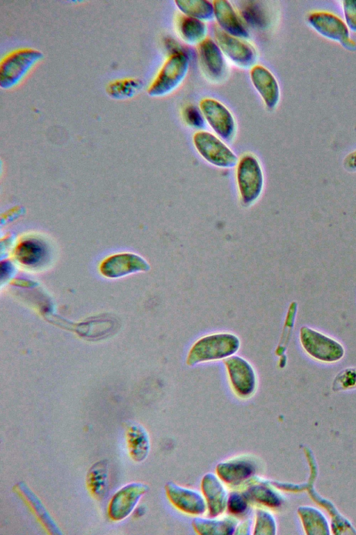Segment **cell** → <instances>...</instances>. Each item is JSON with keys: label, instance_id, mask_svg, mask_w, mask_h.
I'll use <instances>...</instances> for the list:
<instances>
[{"label": "cell", "instance_id": "cell-1", "mask_svg": "<svg viewBox=\"0 0 356 535\" xmlns=\"http://www.w3.org/2000/svg\"><path fill=\"white\" fill-rule=\"evenodd\" d=\"M235 179L241 203L245 206L255 203L264 190V173L259 160L254 155L246 153L238 159Z\"/></svg>", "mask_w": 356, "mask_h": 535}, {"label": "cell", "instance_id": "cell-13", "mask_svg": "<svg viewBox=\"0 0 356 535\" xmlns=\"http://www.w3.org/2000/svg\"><path fill=\"white\" fill-rule=\"evenodd\" d=\"M250 79L266 106L275 109L280 101V90L272 72L263 65H256L251 68Z\"/></svg>", "mask_w": 356, "mask_h": 535}, {"label": "cell", "instance_id": "cell-31", "mask_svg": "<svg viewBox=\"0 0 356 535\" xmlns=\"http://www.w3.org/2000/svg\"><path fill=\"white\" fill-rule=\"evenodd\" d=\"M200 111L195 106L186 107L183 111V118L186 124L193 128L202 129L205 125V121Z\"/></svg>", "mask_w": 356, "mask_h": 535}, {"label": "cell", "instance_id": "cell-2", "mask_svg": "<svg viewBox=\"0 0 356 535\" xmlns=\"http://www.w3.org/2000/svg\"><path fill=\"white\" fill-rule=\"evenodd\" d=\"M42 58L40 51L32 48L16 49L6 55L0 64V87L8 90L17 86Z\"/></svg>", "mask_w": 356, "mask_h": 535}, {"label": "cell", "instance_id": "cell-28", "mask_svg": "<svg viewBox=\"0 0 356 535\" xmlns=\"http://www.w3.org/2000/svg\"><path fill=\"white\" fill-rule=\"evenodd\" d=\"M246 495L245 497H248L266 506H275L279 504V500L275 493L268 488L266 484L252 486L247 491Z\"/></svg>", "mask_w": 356, "mask_h": 535}, {"label": "cell", "instance_id": "cell-32", "mask_svg": "<svg viewBox=\"0 0 356 535\" xmlns=\"http://www.w3.org/2000/svg\"><path fill=\"white\" fill-rule=\"evenodd\" d=\"M342 8L347 26L356 32V0L343 1Z\"/></svg>", "mask_w": 356, "mask_h": 535}, {"label": "cell", "instance_id": "cell-16", "mask_svg": "<svg viewBox=\"0 0 356 535\" xmlns=\"http://www.w3.org/2000/svg\"><path fill=\"white\" fill-rule=\"evenodd\" d=\"M126 437L131 458L137 463L144 460L150 447L149 436L144 427L138 423L128 421L126 425Z\"/></svg>", "mask_w": 356, "mask_h": 535}, {"label": "cell", "instance_id": "cell-8", "mask_svg": "<svg viewBox=\"0 0 356 535\" xmlns=\"http://www.w3.org/2000/svg\"><path fill=\"white\" fill-rule=\"evenodd\" d=\"M200 111L210 127L222 139L232 141L236 134V125L231 111L218 100L206 98L200 102Z\"/></svg>", "mask_w": 356, "mask_h": 535}, {"label": "cell", "instance_id": "cell-35", "mask_svg": "<svg viewBox=\"0 0 356 535\" xmlns=\"http://www.w3.org/2000/svg\"><path fill=\"white\" fill-rule=\"evenodd\" d=\"M144 510L143 506H140L138 509H137L135 511V515L136 517L140 516L143 514Z\"/></svg>", "mask_w": 356, "mask_h": 535}, {"label": "cell", "instance_id": "cell-26", "mask_svg": "<svg viewBox=\"0 0 356 535\" xmlns=\"http://www.w3.org/2000/svg\"><path fill=\"white\" fill-rule=\"evenodd\" d=\"M142 87V82L137 79L126 78L111 82L106 91L115 100H126L135 95Z\"/></svg>", "mask_w": 356, "mask_h": 535}, {"label": "cell", "instance_id": "cell-11", "mask_svg": "<svg viewBox=\"0 0 356 535\" xmlns=\"http://www.w3.org/2000/svg\"><path fill=\"white\" fill-rule=\"evenodd\" d=\"M232 386L241 397L250 396L255 389L256 378L251 365L238 356H232L225 360Z\"/></svg>", "mask_w": 356, "mask_h": 535}, {"label": "cell", "instance_id": "cell-12", "mask_svg": "<svg viewBox=\"0 0 356 535\" xmlns=\"http://www.w3.org/2000/svg\"><path fill=\"white\" fill-rule=\"evenodd\" d=\"M197 52L201 66L206 75L214 82L225 77L227 66L223 53L218 44L206 38L198 45Z\"/></svg>", "mask_w": 356, "mask_h": 535}, {"label": "cell", "instance_id": "cell-9", "mask_svg": "<svg viewBox=\"0 0 356 535\" xmlns=\"http://www.w3.org/2000/svg\"><path fill=\"white\" fill-rule=\"evenodd\" d=\"M214 36L222 52L236 65L245 69L254 66L257 54L251 45L218 27L214 29Z\"/></svg>", "mask_w": 356, "mask_h": 535}, {"label": "cell", "instance_id": "cell-21", "mask_svg": "<svg viewBox=\"0 0 356 535\" xmlns=\"http://www.w3.org/2000/svg\"><path fill=\"white\" fill-rule=\"evenodd\" d=\"M176 26L181 38L190 45H199L206 38L207 29L203 21L181 15L177 17Z\"/></svg>", "mask_w": 356, "mask_h": 535}, {"label": "cell", "instance_id": "cell-10", "mask_svg": "<svg viewBox=\"0 0 356 535\" xmlns=\"http://www.w3.org/2000/svg\"><path fill=\"white\" fill-rule=\"evenodd\" d=\"M147 490V486L140 482H132L122 487L113 495L109 502V518L114 521L126 518L132 513Z\"/></svg>", "mask_w": 356, "mask_h": 535}, {"label": "cell", "instance_id": "cell-15", "mask_svg": "<svg viewBox=\"0 0 356 535\" xmlns=\"http://www.w3.org/2000/svg\"><path fill=\"white\" fill-rule=\"evenodd\" d=\"M213 5L214 17L222 30L238 38L248 37V31L229 1L216 0Z\"/></svg>", "mask_w": 356, "mask_h": 535}, {"label": "cell", "instance_id": "cell-6", "mask_svg": "<svg viewBox=\"0 0 356 535\" xmlns=\"http://www.w3.org/2000/svg\"><path fill=\"white\" fill-rule=\"evenodd\" d=\"M307 21L321 35L339 42L348 50H356V42L350 38L348 27L335 14L327 11H314L308 14Z\"/></svg>", "mask_w": 356, "mask_h": 535}, {"label": "cell", "instance_id": "cell-25", "mask_svg": "<svg viewBox=\"0 0 356 535\" xmlns=\"http://www.w3.org/2000/svg\"><path fill=\"white\" fill-rule=\"evenodd\" d=\"M45 256L44 245L36 240L22 242L17 249V257L23 264L34 266L42 261Z\"/></svg>", "mask_w": 356, "mask_h": 535}, {"label": "cell", "instance_id": "cell-34", "mask_svg": "<svg viewBox=\"0 0 356 535\" xmlns=\"http://www.w3.org/2000/svg\"><path fill=\"white\" fill-rule=\"evenodd\" d=\"M344 168L349 171H356V150L348 154L343 161Z\"/></svg>", "mask_w": 356, "mask_h": 535}, {"label": "cell", "instance_id": "cell-5", "mask_svg": "<svg viewBox=\"0 0 356 535\" xmlns=\"http://www.w3.org/2000/svg\"><path fill=\"white\" fill-rule=\"evenodd\" d=\"M193 146L208 163L222 169L236 166L238 159L234 152L213 134L200 130L193 136Z\"/></svg>", "mask_w": 356, "mask_h": 535}, {"label": "cell", "instance_id": "cell-17", "mask_svg": "<svg viewBox=\"0 0 356 535\" xmlns=\"http://www.w3.org/2000/svg\"><path fill=\"white\" fill-rule=\"evenodd\" d=\"M202 492L207 501L209 514L217 516L221 514L227 504L226 490L219 479L209 473L202 479Z\"/></svg>", "mask_w": 356, "mask_h": 535}, {"label": "cell", "instance_id": "cell-20", "mask_svg": "<svg viewBox=\"0 0 356 535\" xmlns=\"http://www.w3.org/2000/svg\"><path fill=\"white\" fill-rule=\"evenodd\" d=\"M17 491L26 499L47 530L51 534L62 532L37 495L22 481L16 485Z\"/></svg>", "mask_w": 356, "mask_h": 535}, {"label": "cell", "instance_id": "cell-22", "mask_svg": "<svg viewBox=\"0 0 356 535\" xmlns=\"http://www.w3.org/2000/svg\"><path fill=\"white\" fill-rule=\"evenodd\" d=\"M148 269V264L143 258L138 256L125 255L114 257L106 262L103 266V272L109 277H116L129 272Z\"/></svg>", "mask_w": 356, "mask_h": 535}, {"label": "cell", "instance_id": "cell-23", "mask_svg": "<svg viewBox=\"0 0 356 535\" xmlns=\"http://www.w3.org/2000/svg\"><path fill=\"white\" fill-rule=\"evenodd\" d=\"M177 8L184 15L193 18L211 20L214 17L213 3L206 0H177Z\"/></svg>", "mask_w": 356, "mask_h": 535}, {"label": "cell", "instance_id": "cell-24", "mask_svg": "<svg viewBox=\"0 0 356 535\" xmlns=\"http://www.w3.org/2000/svg\"><path fill=\"white\" fill-rule=\"evenodd\" d=\"M236 520L233 518H225L221 520L197 518L193 521L195 530L202 534H232L236 525Z\"/></svg>", "mask_w": 356, "mask_h": 535}, {"label": "cell", "instance_id": "cell-33", "mask_svg": "<svg viewBox=\"0 0 356 535\" xmlns=\"http://www.w3.org/2000/svg\"><path fill=\"white\" fill-rule=\"evenodd\" d=\"M227 506L232 513L241 514L246 509L247 503L245 497L238 493H233L229 497Z\"/></svg>", "mask_w": 356, "mask_h": 535}, {"label": "cell", "instance_id": "cell-14", "mask_svg": "<svg viewBox=\"0 0 356 535\" xmlns=\"http://www.w3.org/2000/svg\"><path fill=\"white\" fill-rule=\"evenodd\" d=\"M165 488L169 499L179 510L194 515L202 514L205 511L206 503L199 493L172 483H168Z\"/></svg>", "mask_w": 356, "mask_h": 535}, {"label": "cell", "instance_id": "cell-3", "mask_svg": "<svg viewBox=\"0 0 356 535\" xmlns=\"http://www.w3.org/2000/svg\"><path fill=\"white\" fill-rule=\"evenodd\" d=\"M240 346L234 334L218 333L206 336L197 341L191 348L187 364L194 365L202 362L220 359L234 354Z\"/></svg>", "mask_w": 356, "mask_h": 535}, {"label": "cell", "instance_id": "cell-7", "mask_svg": "<svg viewBox=\"0 0 356 535\" xmlns=\"http://www.w3.org/2000/svg\"><path fill=\"white\" fill-rule=\"evenodd\" d=\"M300 339L304 350L319 361L333 362L343 356L344 350L339 343L308 327H301Z\"/></svg>", "mask_w": 356, "mask_h": 535}, {"label": "cell", "instance_id": "cell-29", "mask_svg": "<svg viewBox=\"0 0 356 535\" xmlns=\"http://www.w3.org/2000/svg\"><path fill=\"white\" fill-rule=\"evenodd\" d=\"M356 388V369L348 368L340 372L335 378L332 389L334 391Z\"/></svg>", "mask_w": 356, "mask_h": 535}, {"label": "cell", "instance_id": "cell-27", "mask_svg": "<svg viewBox=\"0 0 356 535\" xmlns=\"http://www.w3.org/2000/svg\"><path fill=\"white\" fill-rule=\"evenodd\" d=\"M241 13L244 20L257 29H264L267 26V12L263 5L258 1H245L241 6Z\"/></svg>", "mask_w": 356, "mask_h": 535}, {"label": "cell", "instance_id": "cell-4", "mask_svg": "<svg viewBox=\"0 0 356 535\" xmlns=\"http://www.w3.org/2000/svg\"><path fill=\"white\" fill-rule=\"evenodd\" d=\"M189 59L184 52H173L164 62L147 89L151 97H163L174 91L185 79Z\"/></svg>", "mask_w": 356, "mask_h": 535}, {"label": "cell", "instance_id": "cell-18", "mask_svg": "<svg viewBox=\"0 0 356 535\" xmlns=\"http://www.w3.org/2000/svg\"><path fill=\"white\" fill-rule=\"evenodd\" d=\"M250 460L238 458L220 463L217 473L227 483L237 484L245 480L255 471L254 464Z\"/></svg>", "mask_w": 356, "mask_h": 535}, {"label": "cell", "instance_id": "cell-30", "mask_svg": "<svg viewBox=\"0 0 356 535\" xmlns=\"http://www.w3.org/2000/svg\"><path fill=\"white\" fill-rule=\"evenodd\" d=\"M274 521L271 515L264 510H258L254 534H274Z\"/></svg>", "mask_w": 356, "mask_h": 535}, {"label": "cell", "instance_id": "cell-19", "mask_svg": "<svg viewBox=\"0 0 356 535\" xmlns=\"http://www.w3.org/2000/svg\"><path fill=\"white\" fill-rule=\"evenodd\" d=\"M88 488L98 500L106 497L108 492V462L101 460L94 463L86 476Z\"/></svg>", "mask_w": 356, "mask_h": 535}]
</instances>
